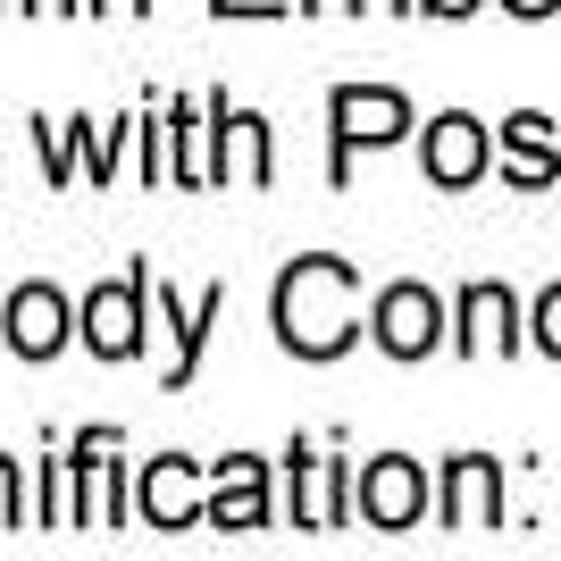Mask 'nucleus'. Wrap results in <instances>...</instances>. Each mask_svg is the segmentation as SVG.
I'll use <instances>...</instances> for the list:
<instances>
[{
	"mask_svg": "<svg viewBox=\"0 0 561 561\" xmlns=\"http://www.w3.org/2000/svg\"><path fill=\"white\" fill-rule=\"evenodd\" d=\"M218 319H227V285H210L193 310H176V294L160 285V328L176 335V369H168V386H193V369H202V344H210Z\"/></svg>",
	"mask_w": 561,
	"mask_h": 561,
	"instance_id": "obj_12",
	"label": "nucleus"
},
{
	"mask_svg": "<svg viewBox=\"0 0 561 561\" xmlns=\"http://www.w3.org/2000/svg\"><path fill=\"white\" fill-rule=\"evenodd\" d=\"M142 302H151V268H126L117 285H93V294H84L76 335H84L101 360H135L142 352Z\"/></svg>",
	"mask_w": 561,
	"mask_h": 561,
	"instance_id": "obj_2",
	"label": "nucleus"
},
{
	"mask_svg": "<svg viewBox=\"0 0 561 561\" xmlns=\"http://www.w3.org/2000/svg\"><path fill=\"white\" fill-rule=\"evenodd\" d=\"M0 9H9V0H0Z\"/></svg>",
	"mask_w": 561,
	"mask_h": 561,
	"instance_id": "obj_23",
	"label": "nucleus"
},
{
	"mask_svg": "<svg viewBox=\"0 0 561 561\" xmlns=\"http://www.w3.org/2000/svg\"><path fill=\"white\" fill-rule=\"evenodd\" d=\"M352 503H360V519H369V528H420V512H427V478H420V461L386 453V461L360 469Z\"/></svg>",
	"mask_w": 561,
	"mask_h": 561,
	"instance_id": "obj_6",
	"label": "nucleus"
},
{
	"mask_svg": "<svg viewBox=\"0 0 561 561\" xmlns=\"http://www.w3.org/2000/svg\"><path fill=\"white\" fill-rule=\"evenodd\" d=\"M0 335H9L25 360H50V352L68 344V302H59L50 285H18V302L0 310Z\"/></svg>",
	"mask_w": 561,
	"mask_h": 561,
	"instance_id": "obj_8",
	"label": "nucleus"
},
{
	"mask_svg": "<svg viewBox=\"0 0 561 561\" xmlns=\"http://www.w3.org/2000/svg\"><path fill=\"white\" fill-rule=\"evenodd\" d=\"M503 176L512 185H553L561 176V151H553V117H537V110H519V117H503Z\"/></svg>",
	"mask_w": 561,
	"mask_h": 561,
	"instance_id": "obj_11",
	"label": "nucleus"
},
{
	"mask_svg": "<svg viewBox=\"0 0 561 561\" xmlns=\"http://www.w3.org/2000/svg\"><path fill=\"white\" fill-rule=\"evenodd\" d=\"M420 9H436V18H469L478 0H420Z\"/></svg>",
	"mask_w": 561,
	"mask_h": 561,
	"instance_id": "obj_19",
	"label": "nucleus"
},
{
	"mask_svg": "<svg viewBox=\"0 0 561 561\" xmlns=\"http://www.w3.org/2000/svg\"><path fill=\"white\" fill-rule=\"evenodd\" d=\"M93 9H151V0H93Z\"/></svg>",
	"mask_w": 561,
	"mask_h": 561,
	"instance_id": "obj_20",
	"label": "nucleus"
},
{
	"mask_svg": "<svg viewBox=\"0 0 561 561\" xmlns=\"http://www.w3.org/2000/svg\"><path fill=\"white\" fill-rule=\"evenodd\" d=\"M537 352H553V360H561V285H545V294H537Z\"/></svg>",
	"mask_w": 561,
	"mask_h": 561,
	"instance_id": "obj_15",
	"label": "nucleus"
},
{
	"mask_svg": "<svg viewBox=\"0 0 561 561\" xmlns=\"http://www.w3.org/2000/svg\"><path fill=\"white\" fill-rule=\"evenodd\" d=\"M328 117H335V176H344L352 142H394L402 126H411V101L386 93V84H335Z\"/></svg>",
	"mask_w": 561,
	"mask_h": 561,
	"instance_id": "obj_4",
	"label": "nucleus"
},
{
	"mask_svg": "<svg viewBox=\"0 0 561 561\" xmlns=\"http://www.w3.org/2000/svg\"><path fill=\"white\" fill-rule=\"evenodd\" d=\"M243 176H252V185H268V126H260L252 110H243Z\"/></svg>",
	"mask_w": 561,
	"mask_h": 561,
	"instance_id": "obj_14",
	"label": "nucleus"
},
{
	"mask_svg": "<svg viewBox=\"0 0 561 561\" xmlns=\"http://www.w3.org/2000/svg\"><path fill=\"white\" fill-rule=\"evenodd\" d=\"M210 528H268V469L252 453H227L210 486Z\"/></svg>",
	"mask_w": 561,
	"mask_h": 561,
	"instance_id": "obj_9",
	"label": "nucleus"
},
{
	"mask_svg": "<svg viewBox=\"0 0 561 561\" xmlns=\"http://www.w3.org/2000/svg\"><path fill=\"white\" fill-rule=\"evenodd\" d=\"M0 528H25V494H18V461H0Z\"/></svg>",
	"mask_w": 561,
	"mask_h": 561,
	"instance_id": "obj_16",
	"label": "nucleus"
},
{
	"mask_svg": "<svg viewBox=\"0 0 561 561\" xmlns=\"http://www.w3.org/2000/svg\"><path fill=\"white\" fill-rule=\"evenodd\" d=\"M503 9H512V18H553L561 0H503Z\"/></svg>",
	"mask_w": 561,
	"mask_h": 561,
	"instance_id": "obj_18",
	"label": "nucleus"
},
{
	"mask_svg": "<svg viewBox=\"0 0 561 561\" xmlns=\"http://www.w3.org/2000/svg\"><path fill=\"white\" fill-rule=\"evenodd\" d=\"M142 519H151V528H193V519H210V503L193 494L185 453H160V461L142 469Z\"/></svg>",
	"mask_w": 561,
	"mask_h": 561,
	"instance_id": "obj_10",
	"label": "nucleus"
},
{
	"mask_svg": "<svg viewBox=\"0 0 561 561\" xmlns=\"http://www.w3.org/2000/svg\"><path fill=\"white\" fill-rule=\"evenodd\" d=\"M210 9H218V18H277L285 0H210Z\"/></svg>",
	"mask_w": 561,
	"mask_h": 561,
	"instance_id": "obj_17",
	"label": "nucleus"
},
{
	"mask_svg": "<svg viewBox=\"0 0 561 561\" xmlns=\"http://www.w3.org/2000/svg\"><path fill=\"white\" fill-rule=\"evenodd\" d=\"M503 519V469L486 453H461L445 469V528H494Z\"/></svg>",
	"mask_w": 561,
	"mask_h": 561,
	"instance_id": "obj_7",
	"label": "nucleus"
},
{
	"mask_svg": "<svg viewBox=\"0 0 561 561\" xmlns=\"http://www.w3.org/2000/svg\"><path fill=\"white\" fill-rule=\"evenodd\" d=\"M486 160H494V142H486V126H478L469 110H445L436 126H427V151H420L427 185L461 193V185H478V176H486Z\"/></svg>",
	"mask_w": 561,
	"mask_h": 561,
	"instance_id": "obj_5",
	"label": "nucleus"
},
{
	"mask_svg": "<svg viewBox=\"0 0 561 561\" xmlns=\"http://www.w3.org/2000/svg\"><path fill=\"white\" fill-rule=\"evenodd\" d=\"M386 9H420V0H386Z\"/></svg>",
	"mask_w": 561,
	"mask_h": 561,
	"instance_id": "obj_22",
	"label": "nucleus"
},
{
	"mask_svg": "<svg viewBox=\"0 0 561 561\" xmlns=\"http://www.w3.org/2000/svg\"><path fill=\"white\" fill-rule=\"evenodd\" d=\"M360 335V277L352 260L310 252L277 277V344L302 352V360H335V352Z\"/></svg>",
	"mask_w": 561,
	"mask_h": 561,
	"instance_id": "obj_1",
	"label": "nucleus"
},
{
	"mask_svg": "<svg viewBox=\"0 0 561 561\" xmlns=\"http://www.w3.org/2000/svg\"><path fill=\"white\" fill-rule=\"evenodd\" d=\"M369 328L394 360H427V352L445 344V302H436L427 285H386L377 310H369Z\"/></svg>",
	"mask_w": 561,
	"mask_h": 561,
	"instance_id": "obj_3",
	"label": "nucleus"
},
{
	"mask_svg": "<svg viewBox=\"0 0 561 561\" xmlns=\"http://www.w3.org/2000/svg\"><path fill=\"white\" fill-rule=\"evenodd\" d=\"M461 352H512L519 344V302L503 294V285H469L461 294V335H453Z\"/></svg>",
	"mask_w": 561,
	"mask_h": 561,
	"instance_id": "obj_13",
	"label": "nucleus"
},
{
	"mask_svg": "<svg viewBox=\"0 0 561 561\" xmlns=\"http://www.w3.org/2000/svg\"><path fill=\"white\" fill-rule=\"evenodd\" d=\"M302 9H335V0H302ZM344 9H360V0H344Z\"/></svg>",
	"mask_w": 561,
	"mask_h": 561,
	"instance_id": "obj_21",
	"label": "nucleus"
}]
</instances>
